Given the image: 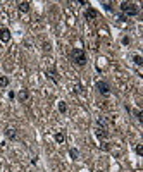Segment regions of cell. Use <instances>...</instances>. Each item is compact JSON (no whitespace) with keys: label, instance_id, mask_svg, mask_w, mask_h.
<instances>
[{"label":"cell","instance_id":"6da1fadb","mask_svg":"<svg viewBox=\"0 0 143 172\" xmlns=\"http://www.w3.org/2000/svg\"><path fill=\"white\" fill-rule=\"evenodd\" d=\"M71 60L74 62L76 65L83 67V65L86 64V53H84V50H81V48H72L71 50Z\"/></svg>","mask_w":143,"mask_h":172},{"label":"cell","instance_id":"603a6c76","mask_svg":"<svg viewBox=\"0 0 143 172\" xmlns=\"http://www.w3.org/2000/svg\"><path fill=\"white\" fill-rule=\"evenodd\" d=\"M14 96H16V93H14V91H9V98H10V100H12Z\"/></svg>","mask_w":143,"mask_h":172},{"label":"cell","instance_id":"7402d4cb","mask_svg":"<svg viewBox=\"0 0 143 172\" xmlns=\"http://www.w3.org/2000/svg\"><path fill=\"white\" fill-rule=\"evenodd\" d=\"M83 91V88H81V84H78V86H76V93H81Z\"/></svg>","mask_w":143,"mask_h":172},{"label":"cell","instance_id":"ac0fdd59","mask_svg":"<svg viewBox=\"0 0 143 172\" xmlns=\"http://www.w3.org/2000/svg\"><path fill=\"white\" fill-rule=\"evenodd\" d=\"M102 5L105 7V10H112V4L110 2H102Z\"/></svg>","mask_w":143,"mask_h":172},{"label":"cell","instance_id":"ba28073f","mask_svg":"<svg viewBox=\"0 0 143 172\" xmlns=\"http://www.w3.org/2000/svg\"><path fill=\"white\" fill-rule=\"evenodd\" d=\"M17 9H19V12L26 14V12H30L31 4H30V2H17Z\"/></svg>","mask_w":143,"mask_h":172},{"label":"cell","instance_id":"8992f818","mask_svg":"<svg viewBox=\"0 0 143 172\" xmlns=\"http://www.w3.org/2000/svg\"><path fill=\"white\" fill-rule=\"evenodd\" d=\"M95 136L100 138V140H107V138H109V131H107L105 127H98V126H97V129H95Z\"/></svg>","mask_w":143,"mask_h":172},{"label":"cell","instance_id":"7a4b0ae2","mask_svg":"<svg viewBox=\"0 0 143 172\" xmlns=\"http://www.w3.org/2000/svg\"><path fill=\"white\" fill-rule=\"evenodd\" d=\"M121 10H123V14L128 17V16H138L140 14V7L134 4V2H123L121 4Z\"/></svg>","mask_w":143,"mask_h":172},{"label":"cell","instance_id":"9a60e30c","mask_svg":"<svg viewBox=\"0 0 143 172\" xmlns=\"http://www.w3.org/2000/svg\"><path fill=\"white\" fill-rule=\"evenodd\" d=\"M69 155H71L72 160H78V158H79V152H78L76 148H71V150H69Z\"/></svg>","mask_w":143,"mask_h":172},{"label":"cell","instance_id":"30bf717a","mask_svg":"<svg viewBox=\"0 0 143 172\" xmlns=\"http://www.w3.org/2000/svg\"><path fill=\"white\" fill-rule=\"evenodd\" d=\"M47 74H48V78H50V79H52L53 83H57V81H59V74H57V71H55L53 67H50V69L47 71Z\"/></svg>","mask_w":143,"mask_h":172},{"label":"cell","instance_id":"3957f363","mask_svg":"<svg viewBox=\"0 0 143 172\" xmlns=\"http://www.w3.org/2000/svg\"><path fill=\"white\" fill-rule=\"evenodd\" d=\"M97 90H98V93H102V95H109L110 93V84L107 81H98L97 83Z\"/></svg>","mask_w":143,"mask_h":172},{"label":"cell","instance_id":"e0dca14e","mask_svg":"<svg viewBox=\"0 0 143 172\" xmlns=\"http://www.w3.org/2000/svg\"><path fill=\"white\" fill-rule=\"evenodd\" d=\"M100 150H103V152H109V150H110V143L102 141V143H100Z\"/></svg>","mask_w":143,"mask_h":172},{"label":"cell","instance_id":"ffe728a7","mask_svg":"<svg viewBox=\"0 0 143 172\" xmlns=\"http://www.w3.org/2000/svg\"><path fill=\"white\" fill-rule=\"evenodd\" d=\"M134 115H136V117L140 119V122L143 121V112H142V110H134Z\"/></svg>","mask_w":143,"mask_h":172},{"label":"cell","instance_id":"8fae6325","mask_svg":"<svg viewBox=\"0 0 143 172\" xmlns=\"http://www.w3.org/2000/svg\"><path fill=\"white\" fill-rule=\"evenodd\" d=\"M53 140H55V143H59V145H62V143L66 141V134L62 131H59V132H55V136H53Z\"/></svg>","mask_w":143,"mask_h":172},{"label":"cell","instance_id":"9c48e42d","mask_svg":"<svg viewBox=\"0 0 143 172\" xmlns=\"http://www.w3.org/2000/svg\"><path fill=\"white\" fill-rule=\"evenodd\" d=\"M5 138H7V140H16V138H17V129L7 127V129H5Z\"/></svg>","mask_w":143,"mask_h":172},{"label":"cell","instance_id":"7c38bea8","mask_svg":"<svg viewBox=\"0 0 143 172\" xmlns=\"http://www.w3.org/2000/svg\"><path fill=\"white\" fill-rule=\"evenodd\" d=\"M9 78L7 76H0V88H7L9 86Z\"/></svg>","mask_w":143,"mask_h":172},{"label":"cell","instance_id":"2e32d148","mask_svg":"<svg viewBox=\"0 0 143 172\" xmlns=\"http://www.w3.org/2000/svg\"><path fill=\"white\" fill-rule=\"evenodd\" d=\"M59 112L61 114H66L67 112V103L66 101H59Z\"/></svg>","mask_w":143,"mask_h":172},{"label":"cell","instance_id":"d6986e66","mask_svg":"<svg viewBox=\"0 0 143 172\" xmlns=\"http://www.w3.org/2000/svg\"><path fill=\"white\" fill-rule=\"evenodd\" d=\"M134 152L138 153V155H143V146H142V145H136V148H134Z\"/></svg>","mask_w":143,"mask_h":172},{"label":"cell","instance_id":"5b68a950","mask_svg":"<svg viewBox=\"0 0 143 172\" xmlns=\"http://www.w3.org/2000/svg\"><path fill=\"white\" fill-rule=\"evenodd\" d=\"M10 38H12L10 31L7 30V28H0V41H2V43H9Z\"/></svg>","mask_w":143,"mask_h":172},{"label":"cell","instance_id":"5bb4252c","mask_svg":"<svg viewBox=\"0 0 143 172\" xmlns=\"http://www.w3.org/2000/svg\"><path fill=\"white\" fill-rule=\"evenodd\" d=\"M133 62H134V65L142 67V65H143V57H142V55H134V57H133Z\"/></svg>","mask_w":143,"mask_h":172},{"label":"cell","instance_id":"4fadbf2b","mask_svg":"<svg viewBox=\"0 0 143 172\" xmlns=\"http://www.w3.org/2000/svg\"><path fill=\"white\" fill-rule=\"evenodd\" d=\"M107 124H109V122H107L105 117H98V121H97V126H98V127H105V129H107Z\"/></svg>","mask_w":143,"mask_h":172},{"label":"cell","instance_id":"44dd1931","mask_svg":"<svg viewBox=\"0 0 143 172\" xmlns=\"http://www.w3.org/2000/svg\"><path fill=\"white\" fill-rule=\"evenodd\" d=\"M123 45H129V38H128V36H124L123 38Z\"/></svg>","mask_w":143,"mask_h":172},{"label":"cell","instance_id":"52a82bcc","mask_svg":"<svg viewBox=\"0 0 143 172\" xmlns=\"http://www.w3.org/2000/svg\"><path fill=\"white\" fill-rule=\"evenodd\" d=\"M17 100H19L21 103H24V101L30 100V90H21L19 93H17Z\"/></svg>","mask_w":143,"mask_h":172},{"label":"cell","instance_id":"cb8c5ba5","mask_svg":"<svg viewBox=\"0 0 143 172\" xmlns=\"http://www.w3.org/2000/svg\"><path fill=\"white\" fill-rule=\"evenodd\" d=\"M0 167H2V162H0Z\"/></svg>","mask_w":143,"mask_h":172},{"label":"cell","instance_id":"277c9868","mask_svg":"<svg viewBox=\"0 0 143 172\" xmlns=\"http://www.w3.org/2000/svg\"><path fill=\"white\" fill-rule=\"evenodd\" d=\"M98 17V10L93 9V7H88V9L84 10V19L86 21H93Z\"/></svg>","mask_w":143,"mask_h":172}]
</instances>
